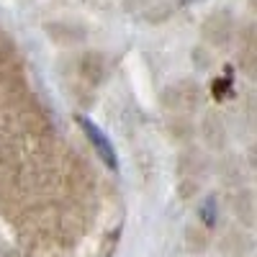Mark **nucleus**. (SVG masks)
<instances>
[{"label": "nucleus", "mask_w": 257, "mask_h": 257, "mask_svg": "<svg viewBox=\"0 0 257 257\" xmlns=\"http://www.w3.org/2000/svg\"><path fill=\"white\" fill-rule=\"evenodd\" d=\"M77 123H80V128L85 132V137L90 139V144L95 147V152H98V157L105 162V167H111V170H118V155H116V149H113V144H111V139L105 137V132L93 121V118H88V116H77Z\"/></svg>", "instance_id": "obj_1"}, {"label": "nucleus", "mask_w": 257, "mask_h": 257, "mask_svg": "<svg viewBox=\"0 0 257 257\" xmlns=\"http://www.w3.org/2000/svg\"><path fill=\"white\" fill-rule=\"evenodd\" d=\"M234 34V24H231V18L226 13H213L206 24H203V36L208 41H213V44H226V41L231 39Z\"/></svg>", "instance_id": "obj_2"}, {"label": "nucleus", "mask_w": 257, "mask_h": 257, "mask_svg": "<svg viewBox=\"0 0 257 257\" xmlns=\"http://www.w3.org/2000/svg\"><path fill=\"white\" fill-rule=\"evenodd\" d=\"M201 221L206 224V229H213L216 226V216H219V206H216V198L208 196L203 203H201Z\"/></svg>", "instance_id": "obj_3"}, {"label": "nucleus", "mask_w": 257, "mask_h": 257, "mask_svg": "<svg viewBox=\"0 0 257 257\" xmlns=\"http://www.w3.org/2000/svg\"><path fill=\"white\" fill-rule=\"evenodd\" d=\"M193 3H198V0H180V6H193Z\"/></svg>", "instance_id": "obj_4"}]
</instances>
